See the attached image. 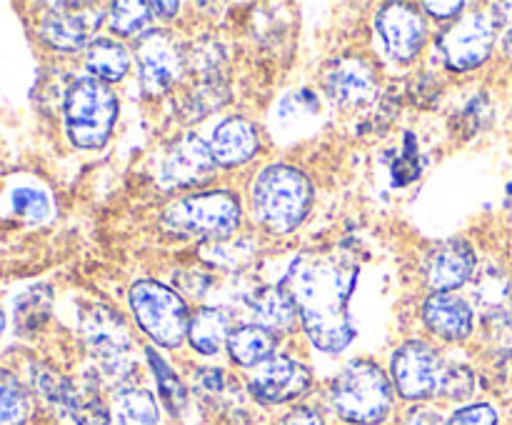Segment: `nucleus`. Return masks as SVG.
<instances>
[{"label":"nucleus","instance_id":"nucleus-1","mask_svg":"<svg viewBox=\"0 0 512 425\" xmlns=\"http://www.w3.org/2000/svg\"><path fill=\"white\" fill-rule=\"evenodd\" d=\"M358 275V263L338 253H303L290 265L283 288L298 305L305 333L315 348L340 353L353 343L355 323L348 303Z\"/></svg>","mask_w":512,"mask_h":425},{"label":"nucleus","instance_id":"nucleus-2","mask_svg":"<svg viewBox=\"0 0 512 425\" xmlns=\"http://www.w3.org/2000/svg\"><path fill=\"white\" fill-rule=\"evenodd\" d=\"M253 215L270 233L285 235L298 228L313 203V183L293 165H268L250 190Z\"/></svg>","mask_w":512,"mask_h":425},{"label":"nucleus","instance_id":"nucleus-3","mask_svg":"<svg viewBox=\"0 0 512 425\" xmlns=\"http://www.w3.org/2000/svg\"><path fill=\"white\" fill-rule=\"evenodd\" d=\"M335 413L353 425H380L393 408V383L370 360H353L330 388Z\"/></svg>","mask_w":512,"mask_h":425},{"label":"nucleus","instance_id":"nucleus-4","mask_svg":"<svg viewBox=\"0 0 512 425\" xmlns=\"http://www.w3.org/2000/svg\"><path fill=\"white\" fill-rule=\"evenodd\" d=\"M118 118V98L108 83L78 78L65 95V130L73 145L93 150L110 138Z\"/></svg>","mask_w":512,"mask_h":425},{"label":"nucleus","instance_id":"nucleus-5","mask_svg":"<svg viewBox=\"0 0 512 425\" xmlns=\"http://www.w3.org/2000/svg\"><path fill=\"white\" fill-rule=\"evenodd\" d=\"M240 200L228 190H208L170 203L163 213L165 228L188 238L223 240L238 230Z\"/></svg>","mask_w":512,"mask_h":425},{"label":"nucleus","instance_id":"nucleus-6","mask_svg":"<svg viewBox=\"0 0 512 425\" xmlns=\"http://www.w3.org/2000/svg\"><path fill=\"white\" fill-rule=\"evenodd\" d=\"M130 310L143 333L163 348H178L188 335V305L158 280H140L130 288Z\"/></svg>","mask_w":512,"mask_h":425},{"label":"nucleus","instance_id":"nucleus-7","mask_svg":"<svg viewBox=\"0 0 512 425\" xmlns=\"http://www.w3.org/2000/svg\"><path fill=\"white\" fill-rule=\"evenodd\" d=\"M448 365L423 340H410L395 350L393 383L408 400H425L440 395Z\"/></svg>","mask_w":512,"mask_h":425},{"label":"nucleus","instance_id":"nucleus-8","mask_svg":"<svg viewBox=\"0 0 512 425\" xmlns=\"http://www.w3.org/2000/svg\"><path fill=\"white\" fill-rule=\"evenodd\" d=\"M498 35V20L490 13H470L443 35V55L448 68L473 70L490 58Z\"/></svg>","mask_w":512,"mask_h":425},{"label":"nucleus","instance_id":"nucleus-9","mask_svg":"<svg viewBox=\"0 0 512 425\" xmlns=\"http://www.w3.org/2000/svg\"><path fill=\"white\" fill-rule=\"evenodd\" d=\"M310 383H313V375L308 365L290 355H270L253 370L248 380L253 398L265 405L290 403L308 393Z\"/></svg>","mask_w":512,"mask_h":425},{"label":"nucleus","instance_id":"nucleus-10","mask_svg":"<svg viewBox=\"0 0 512 425\" xmlns=\"http://www.w3.org/2000/svg\"><path fill=\"white\" fill-rule=\"evenodd\" d=\"M138 73L145 93L160 95L183 73V53L168 33H145L138 45Z\"/></svg>","mask_w":512,"mask_h":425},{"label":"nucleus","instance_id":"nucleus-11","mask_svg":"<svg viewBox=\"0 0 512 425\" xmlns=\"http://www.w3.org/2000/svg\"><path fill=\"white\" fill-rule=\"evenodd\" d=\"M103 13L95 5L85 3H58L50 5L48 13L40 20V33L53 48L78 50L93 38L100 28Z\"/></svg>","mask_w":512,"mask_h":425},{"label":"nucleus","instance_id":"nucleus-12","mask_svg":"<svg viewBox=\"0 0 512 425\" xmlns=\"http://www.w3.org/2000/svg\"><path fill=\"white\" fill-rule=\"evenodd\" d=\"M378 33L383 38L385 50L398 60H410L423 50L425 38H428V25L423 15L405 3L383 5L375 18Z\"/></svg>","mask_w":512,"mask_h":425},{"label":"nucleus","instance_id":"nucleus-13","mask_svg":"<svg viewBox=\"0 0 512 425\" xmlns=\"http://www.w3.org/2000/svg\"><path fill=\"white\" fill-rule=\"evenodd\" d=\"M215 165L218 160L210 145L198 135L188 133L168 148L163 173L173 185H198L213 175Z\"/></svg>","mask_w":512,"mask_h":425},{"label":"nucleus","instance_id":"nucleus-14","mask_svg":"<svg viewBox=\"0 0 512 425\" xmlns=\"http://www.w3.org/2000/svg\"><path fill=\"white\" fill-rule=\"evenodd\" d=\"M475 273V253L465 240H445L430 253L425 275L435 293H448L468 283Z\"/></svg>","mask_w":512,"mask_h":425},{"label":"nucleus","instance_id":"nucleus-15","mask_svg":"<svg viewBox=\"0 0 512 425\" xmlns=\"http://www.w3.org/2000/svg\"><path fill=\"white\" fill-rule=\"evenodd\" d=\"M325 90L338 105L368 103L375 95V75L365 60H335L325 73Z\"/></svg>","mask_w":512,"mask_h":425},{"label":"nucleus","instance_id":"nucleus-16","mask_svg":"<svg viewBox=\"0 0 512 425\" xmlns=\"http://www.w3.org/2000/svg\"><path fill=\"white\" fill-rule=\"evenodd\" d=\"M425 323L448 340H463L473 333V308L453 293H435L425 300Z\"/></svg>","mask_w":512,"mask_h":425},{"label":"nucleus","instance_id":"nucleus-17","mask_svg":"<svg viewBox=\"0 0 512 425\" xmlns=\"http://www.w3.org/2000/svg\"><path fill=\"white\" fill-rule=\"evenodd\" d=\"M258 130L245 118H228L213 130L210 150L220 165H243L258 153Z\"/></svg>","mask_w":512,"mask_h":425},{"label":"nucleus","instance_id":"nucleus-18","mask_svg":"<svg viewBox=\"0 0 512 425\" xmlns=\"http://www.w3.org/2000/svg\"><path fill=\"white\" fill-rule=\"evenodd\" d=\"M250 308H253L255 325H260L263 330H268L270 335H283L290 333L298 318V305L290 298V293L285 288H263L253 295L250 300Z\"/></svg>","mask_w":512,"mask_h":425},{"label":"nucleus","instance_id":"nucleus-19","mask_svg":"<svg viewBox=\"0 0 512 425\" xmlns=\"http://www.w3.org/2000/svg\"><path fill=\"white\" fill-rule=\"evenodd\" d=\"M228 350L238 365L258 368L270 355H275V335H270L260 325H240V328L230 330Z\"/></svg>","mask_w":512,"mask_h":425},{"label":"nucleus","instance_id":"nucleus-20","mask_svg":"<svg viewBox=\"0 0 512 425\" xmlns=\"http://www.w3.org/2000/svg\"><path fill=\"white\" fill-rule=\"evenodd\" d=\"M113 423L115 425H158L160 408L158 400L145 388L118 390L113 398Z\"/></svg>","mask_w":512,"mask_h":425},{"label":"nucleus","instance_id":"nucleus-21","mask_svg":"<svg viewBox=\"0 0 512 425\" xmlns=\"http://www.w3.org/2000/svg\"><path fill=\"white\" fill-rule=\"evenodd\" d=\"M85 65L90 70V78L103 80V83H115V80L125 78V73H128L130 55L118 40L98 38L88 48Z\"/></svg>","mask_w":512,"mask_h":425},{"label":"nucleus","instance_id":"nucleus-22","mask_svg":"<svg viewBox=\"0 0 512 425\" xmlns=\"http://www.w3.org/2000/svg\"><path fill=\"white\" fill-rule=\"evenodd\" d=\"M228 335H230V323H228V315H225L223 310L205 308L190 318L188 338L198 353L215 355L220 348H223V343H228Z\"/></svg>","mask_w":512,"mask_h":425},{"label":"nucleus","instance_id":"nucleus-23","mask_svg":"<svg viewBox=\"0 0 512 425\" xmlns=\"http://www.w3.org/2000/svg\"><path fill=\"white\" fill-rule=\"evenodd\" d=\"M88 340L93 353L103 360V365H120L123 350L128 348V338H125V328L120 325V320L105 313L95 315L93 323L88 325Z\"/></svg>","mask_w":512,"mask_h":425},{"label":"nucleus","instance_id":"nucleus-24","mask_svg":"<svg viewBox=\"0 0 512 425\" xmlns=\"http://www.w3.org/2000/svg\"><path fill=\"white\" fill-rule=\"evenodd\" d=\"M30 418V395L18 378L0 368V425H25Z\"/></svg>","mask_w":512,"mask_h":425},{"label":"nucleus","instance_id":"nucleus-25","mask_svg":"<svg viewBox=\"0 0 512 425\" xmlns=\"http://www.w3.org/2000/svg\"><path fill=\"white\" fill-rule=\"evenodd\" d=\"M148 360H150V368H153L155 380H158V390L165 408H168L173 415H180L183 413L185 403H188V390H185L183 380L178 378V373H173V368H170V365L165 363L155 350H148Z\"/></svg>","mask_w":512,"mask_h":425},{"label":"nucleus","instance_id":"nucleus-26","mask_svg":"<svg viewBox=\"0 0 512 425\" xmlns=\"http://www.w3.org/2000/svg\"><path fill=\"white\" fill-rule=\"evenodd\" d=\"M150 18L153 13H150L148 3L123 0V3L110 5V28L120 35H145Z\"/></svg>","mask_w":512,"mask_h":425},{"label":"nucleus","instance_id":"nucleus-27","mask_svg":"<svg viewBox=\"0 0 512 425\" xmlns=\"http://www.w3.org/2000/svg\"><path fill=\"white\" fill-rule=\"evenodd\" d=\"M35 385H38L40 395H43L48 403L65 410V413H70L75 398H78V390L73 388V383H70L68 378H63V375L55 373V370L43 368L40 373H35Z\"/></svg>","mask_w":512,"mask_h":425},{"label":"nucleus","instance_id":"nucleus-28","mask_svg":"<svg viewBox=\"0 0 512 425\" xmlns=\"http://www.w3.org/2000/svg\"><path fill=\"white\" fill-rule=\"evenodd\" d=\"M70 418L75 420V425H110L113 415L98 393H78L70 408Z\"/></svg>","mask_w":512,"mask_h":425},{"label":"nucleus","instance_id":"nucleus-29","mask_svg":"<svg viewBox=\"0 0 512 425\" xmlns=\"http://www.w3.org/2000/svg\"><path fill=\"white\" fill-rule=\"evenodd\" d=\"M10 205L18 215L28 220H45L50 213V200L38 188H15L10 195Z\"/></svg>","mask_w":512,"mask_h":425},{"label":"nucleus","instance_id":"nucleus-30","mask_svg":"<svg viewBox=\"0 0 512 425\" xmlns=\"http://www.w3.org/2000/svg\"><path fill=\"white\" fill-rule=\"evenodd\" d=\"M473 390H475L473 370L465 368V365H448L440 395H445V398H453V400H465L473 395Z\"/></svg>","mask_w":512,"mask_h":425},{"label":"nucleus","instance_id":"nucleus-31","mask_svg":"<svg viewBox=\"0 0 512 425\" xmlns=\"http://www.w3.org/2000/svg\"><path fill=\"white\" fill-rule=\"evenodd\" d=\"M498 410L490 403H473L455 410L448 418V425H498Z\"/></svg>","mask_w":512,"mask_h":425},{"label":"nucleus","instance_id":"nucleus-32","mask_svg":"<svg viewBox=\"0 0 512 425\" xmlns=\"http://www.w3.org/2000/svg\"><path fill=\"white\" fill-rule=\"evenodd\" d=\"M403 425H448V420L440 415V410L430 408V405H415L410 413L405 415Z\"/></svg>","mask_w":512,"mask_h":425},{"label":"nucleus","instance_id":"nucleus-33","mask_svg":"<svg viewBox=\"0 0 512 425\" xmlns=\"http://www.w3.org/2000/svg\"><path fill=\"white\" fill-rule=\"evenodd\" d=\"M278 425H325V420L315 408H295Z\"/></svg>","mask_w":512,"mask_h":425},{"label":"nucleus","instance_id":"nucleus-34","mask_svg":"<svg viewBox=\"0 0 512 425\" xmlns=\"http://www.w3.org/2000/svg\"><path fill=\"white\" fill-rule=\"evenodd\" d=\"M423 8L430 10L435 18H453L465 8V3H425Z\"/></svg>","mask_w":512,"mask_h":425},{"label":"nucleus","instance_id":"nucleus-35","mask_svg":"<svg viewBox=\"0 0 512 425\" xmlns=\"http://www.w3.org/2000/svg\"><path fill=\"white\" fill-rule=\"evenodd\" d=\"M150 10H155V15H165V18H170V15H175L180 10L178 3H150Z\"/></svg>","mask_w":512,"mask_h":425},{"label":"nucleus","instance_id":"nucleus-36","mask_svg":"<svg viewBox=\"0 0 512 425\" xmlns=\"http://www.w3.org/2000/svg\"><path fill=\"white\" fill-rule=\"evenodd\" d=\"M503 45H505V53L512 58V23L508 25V30H505V38H503Z\"/></svg>","mask_w":512,"mask_h":425},{"label":"nucleus","instance_id":"nucleus-37","mask_svg":"<svg viewBox=\"0 0 512 425\" xmlns=\"http://www.w3.org/2000/svg\"><path fill=\"white\" fill-rule=\"evenodd\" d=\"M3 328H5V315L3 310H0V333H3Z\"/></svg>","mask_w":512,"mask_h":425}]
</instances>
